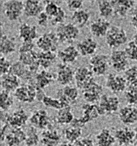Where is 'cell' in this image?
Here are the masks:
<instances>
[{
  "instance_id": "obj_4",
  "label": "cell",
  "mask_w": 137,
  "mask_h": 146,
  "mask_svg": "<svg viewBox=\"0 0 137 146\" xmlns=\"http://www.w3.org/2000/svg\"><path fill=\"white\" fill-rule=\"evenodd\" d=\"M128 41V35L122 27L111 26L106 36V42L111 49L117 50L118 48Z\"/></svg>"
},
{
  "instance_id": "obj_27",
  "label": "cell",
  "mask_w": 137,
  "mask_h": 146,
  "mask_svg": "<svg viewBox=\"0 0 137 146\" xmlns=\"http://www.w3.org/2000/svg\"><path fill=\"white\" fill-rule=\"evenodd\" d=\"M43 1L38 0L24 1V14L27 17H37L44 11Z\"/></svg>"
},
{
  "instance_id": "obj_30",
  "label": "cell",
  "mask_w": 137,
  "mask_h": 146,
  "mask_svg": "<svg viewBox=\"0 0 137 146\" xmlns=\"http://www.w3.org/2000/svg\"><path fill=\"white\" fill-rule=\"evenodd\" d=\"M97 146H114L116 139L111 131L108 128H103L95 137Z\"/></svg>"
},
{
  "instance_id": "obj_16",
  "label": "cell",
  "mask_w": 137,
  "mask_h": 146,
  "mask_svg": "<svg viewBox=\"0 0 137 146\" xmlns=\"http://www.w3.org/2000/svg\"><path fill=\"white\" fill-rule=\"evenodd\" d=\"M93 72L86 66H79L75 70L74 80L76 87L78 89L83 90L94 80Z\"/></svg>"
},
{
  "instance_id": "obj_21",
  "label": "cell",
  "mask_w": 137,
  "mask_h": 146,
  "mask_svg": "<svg viewBox=\"0 0 137 146\" xmlns=\"http://www.w3.org/2000/svg\"><path fill=\"white\" fill-rule=\"evenodd\" d=\"M56 80L55 74L47 70H42L34 77V85L37 89L43 90L52 85Z\"/></svg>"
},
{
  "instance_id": "obj_15",
  "label": "cell",
  "mask_w": 137,
  "mask_h": 146,
  "mask_svg": "<svg viewBox=\"0 0 137 146\" xmlns=\"http://www.w3.org/2000/svg\"><path fill=\"white\" fill-rule=\"evenodd\" d=\"M111 67L116 72H125L128 68L129 59L126 52L122 50H114L110 57Z\"/></svg>"
},
{
  "instance_id": "obj_36",
  "label": "cell",
  "mask_w": 137,
  "mask_h": 146,
  "mask_svg": "<svg viewBox=\"0 0 137 146\" xmlns=\"http://www.w3.org/2000/svg\"><path fill=\"white\" fill-rule=\"evenodd\" d=\"M82 135V129L81 127L72 125L64 130V136L67 142L74 143L80 139Z\"/></svg>"
},
{
  "instance_id": "obj_22",
  "label": "cell",
  "mask_w": 137,
  "mask_h": 146,
  "mask_svg": "<svg viewBox=\"0 0 137 146\" xmlns=\"http://www.w3.org/2000/svg\"><path fill=\"white\" fill-rule=\"evenodd\" d=\"M110 22L107 19L99 17L90 24L91 34L95 37H106L111 27Z\"/></svg>"
},
{
  "instance_id": "obj_24",
  "label": "cell",
  "mask_w": 137,
  "mask_h": 146,
  "mask_svg": "<svg viewBox=\"0 0 137 146\" xmlns=\"http://www.w3.org/2000/svg\"><path fill=\"white\" fill-rule=\"evenodd\" d=\"M57 55L61 63L70 64L77 61L80 54L77 48L70 44L68 45L64 49L59 50Z\"/></svg>"
},
{
  "instance_id": "obj_13",
  "label": "cell",
  "mask_w": 137,
  "mask_h": 146,
  "mask_svg": "<svg viewBox=\"0 0 137 146\" xmlns=\"http://www.w3.org/2000/svg\"><path fill=\"white\" fill-rule=\"evenodd\" d=\"M83 99L86 103L96 104L99 101L103 94V87L94 80L82 90Z\"/></svg>"
},
{
  "instance_id": "obj_14",
  "label": "cell",
  "mask_w": 137,
  "mask_h": 146,
  "mask_svg": "<svg viewBox=\"0 0 137 146\" xmlns=\"http://www.w3.org/2000/svg\"><path fill=\"white\" fill-rule=\"evenodd\" d=\"M128 83L124 77L115 74L108 75L106 79V86L113 94H120L126 90Z\"/></svg>"
},
{
  "instance_id": "obj_3",
  "label": "cell",
  "mask_w": 137,
  "mask_h": 146,
  "mask_svg": "<svg viewBox=\"0 0 137 146\" xmlns=\"http://www.w3.org/2000/svg\"><path fill=\"white\" fill-rule=\"evenodd\" d=\"M55 34L59 42L70 45L78 38L80 31L72 23H68L58 25Z\"/></svg>"
},
{
  "instance_id": "obj_37",
  "label": "cell",
  "mask_w": 137,
  "mask_h": 146,
  "mask_svg": "<svg viewBox=\"0 0 137 146\" xmlns=\"http://www.w3.org/2000/svg\"><path fill=\"white\" fill-rule=\"evenodd\" d=\"M25 133V143L26 146H37L39 144L41 139L36 128L31 125L28 128Z\"/></svg>"
},
{
  "instance_id": "obj_48",
  "label": "cell",
  "mask_w": 137,
  "mask_h": 146,
  "mask_svg": "<svg viewBox=\"0 0 137 146\" xmlns=\"http://www.w3.org/2000/svg\"><path fill=\"white\" fill-rule=\"evenodd\" d=\"M75 146H95V142L90 136L80 138L74 143Z\"/></svg>"
},
{
  "instance_id": "obj_23",
  "label": "cell",
  "mask_w": 137,
  "mask_h": 146,
  "mask_svg": "<svg viewBox=\"0 0 137 146\" xmlns=\"http://www.w3.org/2000/svg\"><path fill=\"white\" fill-rule=\"evenodd\" d=\"M111 3L113 7L114 14L120 18H125L135 5L136 1L132 0H115L111 1Z\"/></svg>"
},
{
  "instance_id": "obj_2",
  "label": "cell",
  "mask_w": 137,
  "mask_h": 146,
  "mask_svg": "<svg viewBox=\"0 0 137 146\" xmlns=\"http://www.w3.org/2000/svg\"><path fill=\"white\" fill-rule=\"evenodd\" d=\"M1 124H7L10 127L21 128L27 124L29 117L27 113L23 108H19L12 113L1 111Z\"/></svg>"
},
{
  "instance_id": "obj_6",
  "label": "cell",
  "mask_w": 137,
  "mask_h": 146,
  "mask_svg": "<svg viewBox=\"0 0 137 146\" xmlns=\"http://www.w3.org/2000/svg\"><path fill=\"white\" fill-rule=\"evenodd\" d=\"M81 109L82 116L77 119H74L72 125L82 128L89 122L93 121L100 117L97 104L86 102L82 105Z\"/></svg>"
},
{
  "instance_id": "obj_1",
  "label": "cell",
  "mask_w": 137,
  "mask_h": 146,
  "mask_svg": "<svg viewBox=\"0 0 137 146\" xmlns=\"http://www.w3.org/2000/svg\"><path fill=\"white\" fill-rule=\"evenodd\" d=\"M33 42H24L19 48V61L26 66L30 72L36 74L41 67L39 53L34 50Z\"/></svg>"
},
{
  "instance_id": "obj_49",
  "label": "cell",
  "mask_w": 137,
  "mask_h": 146,
  "mask_svg": "<svg viewBox=\"0 0 137 146\" xmlns=\"http://www.w3.org/2000/svg\"><path fill=\"white\" fill-rule=\"evenodd\" d=\"M130 23L132 26L136 30H137V9H134L133 12H132L130 19Z\"/></svg>"
},
{
  "instance_id": "obj_52",
  "label": "cell",
  "mask_w": 137,
  "mask_h": 146,
  "mask_svg": "<svg viewBox=\"0 0 137 146\" xmlns=\"http://www.w3.org/2000/svg\"><path fill=\"white\" fill-rule=\"evenodd\" d=\"M134 139L137 141V127L134 128Z\"/></svg>"
},
{
  "instance_id": "obj_51",
  "label": "cell",
  "mask_w": 137,
  "mask_h": 146,
  "mask_svg": "<svg viewBox=\"0 0 137 146\" xmlns=\"http://www.w3.org/2000/svg\"><path fill=\"white\" fill-rule=\"evenodd\" d=\"M133 41H134L137 44V30H136V31L135 32V34H134V35L133 36Z\"/></svg>"
},
{
  "instance_id": "obj_32",
  "label": "cell",
  "mask_w": 137,
  "mask_h": 146,
  "mask_svg": "<svg viewBox=\"0 0 137 146\" xmlns=\"http://www.w3.org/2000/svg\"><path fill=\"white\" fill-rule=\"evenodd\" d=\"M74 119L71 106H67L58 110L54 120L60 125H67L72 124Z\"/></svg>"
},
{
  "instance_id": "obj_50",
  "label": "cell",
  "mask_w": 137,
  "mask_h": 146,
  "mask_svg": "<svg viewBox=\"0 0 137 146\" xmlns=\"http://www.w3.org/2000/svg\"><path fill=\"white\" fill-rule=\"evenodd\" d=\"M57 146H75L74 144H73L72 143H70L69 142H67V141H66V142H61L58 144Z\"/></svg>"
},
{
  "instance_id": "obj_47",
  "label": "cell",
  "mask_w": 137,
  "mask_h": 146,
  "mask_svg": "<svg viewBox=\"0 0 137 146\" xmlns=\"http://www.w3.org/2000/svg\"><path fill=\"white\" fill-rule=\"evenodd\" d=\"M37 17V25L40 27L45 29L48 27V25H49V23L50 21V18L48 16V15L45 13V11L42 12Z\"/></svg>"
},
{
  "instance_id": "obj_20",
  "label": "cell",
  "mask_w": 137,
  "mask_h": 146,
  "mask_svg": "<svg viewBox=\"0 0 137 146\" xmlns=\"http://www.w3.org/2000/svg\"><path fill=\"white\" fill-rule=\"evenodd\" d=\"M118 118L124 125L134 124L137 122V108L129 104L123 106L118 111Z\"/></svg>"
},
{
  "instance_id": "obj_10",
  "label": "cell",
  "mask_w": 137,
  "mask_h": 146,
  "mask_svg": "<svg viewBox=\"0 0 137 146\" xmlns=\"http://www.w3.org/2000/svg\"><path fill=\"white\" fill-rule=\"evenodd\" d=\"M59 41L54 32H46L38 37L36 46L41 52H55L59 46Z\"/></svg>"
},
{
  "instance_id": "obj_35",
  "label": "cell",
  "mask_w": 137,
  "mask_h": 146,
  "mask_svg": "<svg viewBox=\"0 0 137 146\" xmlns=\"http://www.w3.org/2000/svg\"><path fill=\"white\" fill-rule=\"evenodd\" d=\"M98 14L101 18L107 19L110 18L114 14V9L111 1L99 0L97 1Z\"/></svg>"
},
{
  "instance_id": "obj_31",
  "label": "cell",
  "mask_w": 137,
  "mask_h": 146,
  "mask_svg": "<svg viewBox=\"0 0 137 146\" xmlns=\"http://www.w3.org/2000/svg\"><path fill=\"white\" fill-rule=\"evenodd\" d=\"M16 41L14 37L9 36L7 34H2L1 38L0 50L2 56L6 57L16 51Z\"/></svg>"
},
{
  "instance_id": "obj_42",
  "label": "cell",
  "mask_w": 137,
  "mask_h": 146,
  "mask_svg": "<svg viewBox=\"0 0 137 146\" xmlns=\"http://www.w3.org/2000/svg\"><path fill=\"white\" fill-rule=\"evenodd\" d=\"M125 99L129 105H137V86H129L126 90Z\"/></svg>"
},
{
  "instance_id": "obj_41",
  "label": "cell",
  "mask_w": 137,
  "mask_h": 146,
  "mask_svg": "<svg viewBox=\"0 0 137 146\" xmlns=\"http://www.w3.org/2000/svg\"><path fill=\"white\" fill-rule=\"evenodd\" d=\"M124 78L129 86H137V66L128 68L124 73Z\"/></svg>"
},
{
  "instance_id": "obj_43",
  "label": "cell",
  "mask_w": 137,
  "mask_h": 146,
  "mask_svg": "<svg viewBox=\"0 0 137 146\" xmlns=\"http://www.w3.org/2000/svg\"><path fill=\"white\" fill-rule=\"evenodd\" d=\"M124 51L129 59L133 61H137V44L134 41L129 42Z\"/></svg>"
},
{
  "instance_id": "obj_5",
  "label": "cell",
  "mask_w": 137,
  "mask_h": 146,
  "mask_svg": "<svg viewBox=\"0 0 137 146\" xmlns=\"http://www.w3.org/2000/svg\"><path fill=\"white\" fill-rule=\"evenodd\" d=\"M120 100L114 95L104 94L98 102L97 107L100 116H110L119 110Z\"/></svg>"
},
{
  "instance_id": "obj_26",
  "label": "cell",
  "mask_w": 137,
  "mask_h": 146,
  "mask_svg": "<svg viewBox=\"0 0 137 146\" xmlns=\"http://www.w3.org/2000/svg\"><path fill=\"white\" fill-rule=\"evenodd\" d=\"M115 138L120 146L132 143L134 139V131L128 126L120 127L115 131Z\"/></svg>"
},
{
  "instance_id": "obj_46",
  "label": "cell",
  "mask_w": 137,
  "mask_h": 146,
  "mask_svg": "<svg viewBox=\"0 0 137 146\" xmlns=\"http://www.w3.org/2000/svg\"><path fill=\"white\" fill-rule=\"evenodd\" d=\"M68 9L70 11L76 12L82 9L84 5V1L82 0H68L66 1Z\"/></svg>"
},
{
  "instance_id": "obj_40",
  "label": "cell",
  "mask_w": 137,
  "mask_h": 146,
  "mask_svg": "<svg viewBox=\"0 0 137 146\" xmlns=\"http://www.w3.org/2000/svg\"><path fill=\"white\" fill-rule=\"evenodd\" d=\"M14 104V99L10 92L1 90V111L6 112L9 110Z\"/></svg>"
},
{
  "instance_id": "obj_8",
  "label": "cell",
  "mask_w": 137,
  "mask_h": 146,
  "mask_svg": "<svg viewBox=\"0 0 137 146\" xmlns=\"http://www.w3.org/2000/svg\"><path fill=\"white\" fill-rule=\"evenodd\" d=\"M29 121L32 126L39 129H47L53 128L54 121L47 111L40 109L34 111L29 117Z\"/></svg>"
},
{
  "instance_id": "obj_33",
  "label": "cell",
  "mask_w": 137,
  "mask_h": 146,
  "mask_svg": "<svg viewBox=\"0 0 137 146\" xmlns=\"http://www.w3.org/2000/svg\"><path fill=\"white\" fill-rule=\"evenodd\" d=\"M90 19V13L87 10L81 9L73 12L72 15V23L78 29L83 28Z\"/></svg>"
},
{
  "instance_id": "obj_25",
  "label": "cell",
  "mask_w": 137,
  "mask_h": 146,
  "mask_svg": "<svg viewBox=\"0 0 137 146\" xmlns=\"http://www.w3.org/2000/svg\"><path fill=\"white\" fill-rule=\"evenodd\" d=\"M40 139L43 146H57L61 143V137L57 130L54 128H49L43 131Z\"/></svg>"
},
{
  "instance_id": "obj_19",
  "label": "cell",
  "mask_w": 137,
  "mask_h": 146,
  "mask_svg": "<svg viewBox=\"0 0 137 146\" xmlns=\"http://www.w3.org/2000/svg\"><path fill=\"white\" fill-rule=\"evenodd\" d=\"M76 48L81 56H93L97 51L98 43L91 37H86L78 42Z\"/></svg>"
},
{
  "instance_id": "obj_53",
  "label": "cell",
  "mask_w": 137,
  "mask_h": 146,
  "mask_svg": "<svg viewBox=\"0 0 137 146\" xmlns=\"http://www.w3.org/2000/svg\"><path fill=\"white\" fill-rule=\"evenodd\" d=\"M121 146H137L136 144H135V143H129V144H128V145H121Z\"/></svg>"
},
{
  "instance_id": "obj_34",
  "label": "cell",
  "mask_w": 137,
  "mask_h": 146,
  "mask_svg": "<svg viewBox=\"0 0 137 146\" xmlns=\"http://www.w3.org/2000/svg\"><path fill=\"white\" fill-rule=\"evenodd\" d=\"M57 55L53 52H41L39 53V62L43 70H47L56 61Z\"/></svg>"
},
{
  "instance_id": "obj_11",
  "label": "cell",
  "mask_w": 137,
  "mask_h": 146,
  "mask_svg": "<svg viewBox=\"0 0 137 146\" xmlns=\"http://www.w3.org/2000/svg\"><path fill=\"white\" fill-rule=\"evenodd\" d=\"M4 14L11 21H17L24 14V1L8 0L3 4Z\"/></svg>"
},
{
  "instance_id": "obj_39",
  "label": "cell",
  "mask_w": 137,
  "mask_h": 146,
  "mask_svg": "<svg viewBox=\"0 0 137 146\" xmlns=\"http://www.w3.org/2000/svg\"><path fill=\"white\" fill-rule=\"evenodd\" d=\"M41 102L46 108L55 110H59L65 107L63 102L58 98L52 97L46 94L43 97Z\"/></svg>"
},
{
  "instance_id": "obj_28",
  "label": "cell",
  "mask_w": 137,
  "mask_h": 146,
  "mask_svg": "<svg viewBox=\"0 0 137 146\" xmlns=\"http://www.w3.org/2000/svg\"><path fill=\"white\" fill-rule=\"evenodd\" d=\"M37 28L35 25H30L23 23L19 27V37L23 42H33L37 37Z\"/></svg>"
},
{
  "instance_id": "obj_9",
  "label": "cell",
  "mask_w": 137,
  "mask_h": 146,
  "mask_svg": "<svg viewBox=\"0 0 137 146\" xmlns=\"http://www.w3.org/2000/svg\"><path fill=\"white\" fill-rule=\"evenodd\" d=\"M37 88L33 83H27L20 86L14 92V97L22 103L34 102L37 97Z\"/></svg>"
},
{
  "instance_id": "obj_18",
  "label": "cell",
  "mask_w": 137,
  "mask_h": 146,
  "mask_svg": "<svg viewBox=\"0 0 137 146\" xmlns=\"http://www.w3.org/2000/svg\"><path fill=\"white\" fill-rule=\"evenodd\" d=\"M74 74L75 71L69 64L59 63L57 65L55 78L57 82L63 86L70 85L74 80Z\"/></svg>"
},
{
  "instance_id": "obj_29",
  "label": "cell",
  "mask_w": 137,
  "mask_h": 146,
  "mask_svg": "<svg viewBox=\"0 0 137 146\" xmlns=\"http://www.w3.org/2000/svg\"><path fill=\"white\" fill-rule=\"evenodd\" d=\"M2 90L8 92H15L20 86V79L14 74H10L1 76Z\"/></svg>"
},
{
  "instance_id": "obj_38",
  "label": "cell",
  "mask_w": 137,
  "mask_h": 146,
  "mask_svg": "<svg viewBox=\"0 0 137 146\" xmlns=\"http://www.w3.org/2000/svg\"><path fill=\"white\" fill-rule=\"evenodd\" d=\"M44 4V11L48 15L50 18V21L52 18L56 16L61 7L59 4L62 3V1H43Z\"/></svg>"
},
{
  "instance_id": "obj_12",
  "label": "cell",
  "mask_w": 137,
  "mask_h": 146,
  "mask_svg": "<svg viewBox=\"0 0 137 146\" xmlns=\"http://www.w3.org/2000/svg\"><path fill=\"white\" fill-rule=\"evenodd\" d=\"M57 98L63 102L65 107L71 106L77 102L79 92L77 87L72 85L65 86L57 92Z\"/></svg>"
},
{
  "instance_id": "obj_44",
  "label": "cell",
  "mask_w": 137,
  "mask_h": 146,
  "mask_svg": "<svg viewBox=\"0 0 137 146\" xmlns=\"http://www.w3.org/2000/svg\"><path fill=\"white\" fill-rule=\"evenodd\" d=\"M12 64L10 60L7 59L6 57H1V61H0V72H1V76L6 74H10L11 72Z\"/></svg>"
},
{
  "instance_id": "obj_7",
  "label": "cell",
  "mask_w": 137,
  "mask_h": 146,
  "mask_svg": "<svg viewBox=\"0 0 137 146\" xmlns=\"http://www.w3.org/2000/svg\"><path fill=\"white\" fill-rule=\"evenodd\" d=\"M90 69L96 76H103L108 72L110 67V57L104 54H95L89 61Z\"/></svg>"
},
{
  "instance_id": "obj_45",
  "label": "cell",
  "mask_w": 137,
  "mask_h": 146,
  "mask_svg": "<svg viewBox=\"0 0 137 146\" xmlns=\"http://www.w3.org/2000/svg\"><path fill=\"white\" fill-rule=\"evenodd\" d=\"M67 18V14L62 7H61L59 12L54 18L50 20L52 25L53 26H58V25L64 23L65 19Z\"/></svg>"
},
{
  "instance_id": "obj_17",
  "label": "cell",
  "mask_w": 137,
  "mask_h": 146,
  "mask_svg": "<svg viewBox=\"0 0 137 146\" xmlns=\"http://www.w3.org/2000/svg\"><path fill=\"white\" fill-rule=\"evenodd\" d=\"M26 133L21 128L10 127L4 137L1 138V142L7 146H19L25 142Z\"/></svg>"
}]
</instances>
